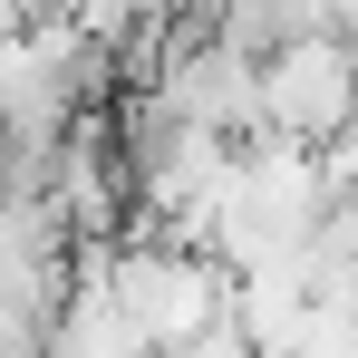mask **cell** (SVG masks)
Returning a JSON list of instances; mask_svg holds the SVG:
<instances>
[{
  "instance_id": "6da1fadb",
  "label": "cell",
  "mask_w": 358,
  "mask_h": 358,
  "mask_svg": "<svg viewBox=\"0 0 358 358\" xmlns=\"http://www.w3.org/2000/svg\"><path fill=\"white\" fill-rule=\"evenodd\" d=\"M349 117H358V39L310 29V39H291V49L262 59V136L329 145Z\"/></svg>"
},
{
  "instance_id": "7a4b0ae2",
  "label": "cell",
  "mask_w": 358,
  "mask_h": 358,
  "mask_svg": "<svg viewBox=\"0 0 358 358\" xmlns=\"http://www.w3.org/2000/svg\"><path fill=\"white\" fill-rule=\"evenodd\" d=\"M213 29H223L233 49H252V59H271V49L310 39V29H329V10H320V0H223Z\"/></svg>"
},
{
  "instance_id": "3957f363",
  "label": "cell",
  "mask_w": 358,
  "mask_h": 358,
  "mask_svg": "<svg viewBox=\"0 0 358 358\" xmlns=\"http://www.w3.org/2000/svg\"><path fill=\"white\" fill-rule=\"evenodd\" d=\"M320 10H329V29H339V39H358V0H320Z\"/></svg>"
}]
</instances>
